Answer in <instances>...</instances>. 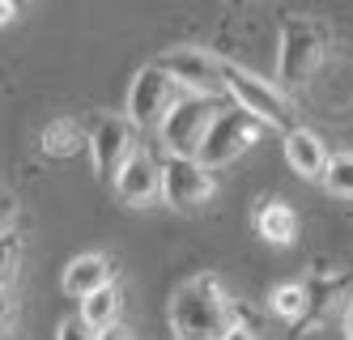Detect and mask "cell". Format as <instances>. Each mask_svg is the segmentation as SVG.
<instances>
[{
	"label": "cell",
	"mask_w": 353,
	"mask_h": 340,
	"mask_svg": "<svg viewBox=\"0 0 353 340\" xmlns=\"http://www.w3.org/2000/svg\"><path fill=\"white\" fill-rule=\"evenodd\" d=\"M234 323V306L209 272L183 281L170 298V328L179 340H221Z\"/></svg>",
	"instance_id": "6da1fadb"
},
{
	"label": "cell",
	"mask_w": 353,
	"mask_h": 340,
	"mask_svg": "<svg viewBox=\"0 0 353 340\" xmlns=\"http://www.w3.org/2000/svg\"><path fill=\"white\" fill-rule=\"evenodd\" d=\"M327 51V30L311 17H285L281 21V51H276V72H281V86L298 90L311 81V72L323 64Z\"/></svg>",
	"instance_id": "7a4b0ae2"
},
{
	"label": "cell",
	"mask_w": 353,
	"mask_h": 340,
	"mask_svg": "<svg viewBox=\"0 0 353 340\" xmlns=\"http://www.w3.org/2000/svg\"><path fill=\"white\" fill-rule=\"evenodd\" d=\"M221 115L217 94H188L179 107H174L162 123V145L170 158H200V145H205L213 119Z\"/></svg>",
	"instance_id": "3957f363"
},
{
	"label": "cell",
	"mask_w": 353,
	"mask_h": 340,
	"mask_svg": "<svg viewBox=\"0 0 353 340\" xmlns=\"http://www.w3.org/2000/svg\"><path fill=\"white\" fill-rule=\"evenodd\" d=\"M183 98H188V90L174 81L162 64H145V68L137 72L132 90H128V119H132L137 128H154V123L162 128L166 115L179 107Z\"/></svg>",
	"instance_id": "277c9868"
},
{
	"label": "cell",
	"mask_w": 353,
	"mask_h": 340,
	"mask_svg": "<svg viewBox=\"0 0 353 340\" xmlns=\"http://www.w3.org/2000/svg\"><path fill=\"white\" fill-rule=\"evenodd\" d=\"M264 128H268L264 119H256V115L243 111V107H221V115L213 119L205 145H200V162H205L209 170H217L225 162L243 158V153L264 137Z\"/></svg>",
	"instance_id": "5b68a950"
},
{
	"label": "cell",
	"mask_w": 353,
	"mask_h": 340,
	"mask_svg": "<svg viewBox=\"0 0 353 340\" xmlns=\"http://www.w3.org/2000/svg\"><path fill=\"white\" fill-rule=\"evenodd\" d=\"M221 90L230 94L234 107L251 111L256 119H264L268 128H290V102H285V94L276 90V86H268L264 77L247 72V68H239V64H225Z\"/></svg>",
	"instance_id": "8992f818"
},
{
	"label": "cell",
	"mask_w": 353,
	"mask_h": 340,
	"mask_svg": "<svg viewBox=\"0 0 353 340\" xmlns=\"http://www.w3.org/2000/svg\"><path fill=\"white\" fill-rule=\"evenodd\" d=\"M132 119L128 115H103L90 132V158H94V174L103 183H115L119 170L128 166V158L137 153V137H132Z\"/></svg>",
	"instance_id": "52a82bcc"
},
{
	"label": "cell",
	"mask_w": 353,
	"mask_h": 340,
	"mask_svg": "<svg viewBox=\"0 0 353 340\" xmlns=\"http://www.w3.org/2000/svg\"><path fill=\"white\" fill-rule=\"evenodd\" d=\"M217 192L213 170L200 158H166L162 162V200L179 213H192V208L209 204Z\"/></svg>",
	"instance_id": "ba28073f"
},
{
	"label": "cell",
	"mask_w": 353,
	"mask_h": 340,
	"mask_svg": "<svg viewBox=\"0 0 353 340\" xmlns=\"http://www.w3.org/2000/svg\"><path fill=\"white\" fill-rule=\"evenodd\" d=\"M158 64H162L188 94H217L221 72H225V64H221L217 56H209V51H200V47H174V51H166Z\"/></svg>",
	"instance_id": "9c48e42d"
},
{
	"label": "cell",
	"mask_w": 353,
	"mask_h": 340,
	"mask_svg": "<svg viewBox=\"0 0 353 340\" xmlns=\"http://www.w3.org/2000/svg\"><path fill=\"white\" fill-rule=\"evenodd\" d=\"M158 192H162V162L149 149H137L115 179V196L123 204H149Z\"/></svg>",
	"instance_id": "30bf717a"
},
{
	"label": "cell",
	"mask_w": 353,
	"mask_h": 340,
	"mask_svg": "<svg viewBox=\"0 0 353 340\" xmlns=\"http://www.w3.org/2000/svg\"><path fill=\"white\" fill-rule=\"evenodd\" d=\"M285 162H290L294 174L319 179V183H323V174H327V166H332L323 141H319L315 132H307V128H290V132H285Z\"/></svg>",
	"instance_id": "8fae6325"
},
{
	"label": "cell",
	"mask_w": 353,
	"mask_h": 340,
	"mask_svg": "<svg viewBox=\"0 0 353 340\" xmlns=\"http://www.w3.org/2000/svg\"><path fill=\"white\" fill-rule=\"evenodd\" d=\"M103 285H111V264H107V255H98V251H90V255H77V259H68V268H64V294H72V298H90V294H98Z\"/></svg>",
	"instance_id": "7c38bea8"
},
{
	"label": "cell",
	"mask_w": 353,
	"mask_h": 340,
	"mask_svg": "<svg viewBox=\"0 0 353 340\" xmlns=\"http://www.w3.org/2000/svg\"><path fill=\"white\" fill-rule=\"evenodd\" d=\"M256 230H260V239L264 243H276V247H290L298 239V217H294V208L281 204V200H264L260 204V213H256Z\"/></svg>",
	"instance_id": "4fadbf2b"
},
{
	"label": "cell",
	"mask_w": 353,
	"mask_h": 340,
	"mask_svg": "<svg viewBox=\"0 0 353 340\" xmlns=\"http://www.w3.org/2000/svg\"><path fill=\"white\" fill-rule=\"evenodd\" d=\"M119 302H123V294H119V285L111 281V285H103L98 294H90V298L81 302V319H85L94 332H107V328L119 323Z\"/></svg>",
	"instance_id": "5bb4252c"
},
{
	"label": "cell",
	"mask_w": 353,
	"mask_h": 340,
	"mask_svg": "<svg viewBox=\"0 0 353 340\" xmlns=\"http://www.w3.org/2000/svg\"><path fill=\"white\" fill-rule=\"evenodd\" d=\"M81 145H90V137L81 132V123L72 119H56L43 128V153H52V158H68V153H77Z\"/></svg>",
	"instance_id": "9a60e30c"
},
{
	"label": "cell",
	"mask_w": 353,
	"mask_h": 340,
	"mask_svg": "<svg viewBox=\"0 0 353 340\" xmlns=\"http://www.w3.org/2000/svg\"><path fill=\"white\" fill-rule=\"evenodd\" d=\"M323 188L332 196L353 200V153H336L332 166H327V174H323Z\"/></svg>",
	"instance_id": "2e32d148"
},
{
	"label": "cell",
	"mask_w": 353,
	"mask_h": 340,
	"mask_svg": "<svg viewBox=\"0 0 353 340\" xmlns=\"http://www.w3.org/2000/svg\"><path fill=\"white\" fill-rule=\"evenodd\" d=\"M268 306L276 310V315L294 319V315H302V310H307V290H302V285H281V290L268 294Z\"/></svg>",
	"instance_id": "e0dca14e"
},
{
	"label": "cell",
	"mask_w": 353,
	"mask_h": 340,
	"mask_svg": "<svg viewBox=\"0 0 353 340\" xmlns=\"http://www.w3.org/2000/svg\"><path fill=\"white\" fill-rule=\"evenodd\" d=\"M56 340H98V332H94L81 315H68V319L56 328Z\"/></svg>",
	"instance_id": "ac0fdd59"
},
{
	"label": "cell",
	"mask_w": 353,
	"mask_h": 340,
	"mask_svg": "<svg viewBox=\"0 0 353 340\" xmlns=\"http://www.w3.org/2000/svg\"><path fill=\"white\" fill-rule=\"evenodd\" d=\"M98 340H132V332L123 328V323H115V328H107V332H98Z\"/></svg>",
	"instance_id": "d6986e66"
},
{
	"label": "cell",
	"mask_w": 353,
	"mask_h": 340,
	"mask_svg": "<svg viewBox=\"0 0 353 340\" xmlns=\"http://www.w3.org/2000/svg\"><path fill=\"white\" fill-rule=\"evenodd\" d=\"M221 340H256V332H251L247 323H234V328H230V332H225Z\"/></svg>",
	"instance_id": "ffe728a7"
},
{
	"label": "cell",
	"mask_w": 353,
	"mask_h": 340,
	"mask_svg": "<svg viewBox=\"0 0 353 340\" xmlns=\"http://www.w3.org/2000/svg\"><path fill=\"white\" fill-rule=\"evenodd\" d=\"M0 17H5V21H13V17H17V5H13V0H5V9H0Z\"/></svg>",
	"instance_id": "44dd1931"
},
{
	"label": "cell",
	"mask_w": 353,
	"mask_h": 340,
	"mask_svg": "<svg viewBox=\"0 0 353 340\" xmlns=\"http://www.w3.org/2000/svg\"><path fill=\"white\" fill-rule=\"evenodd\" d=\"M345 336H349V340H353V306H349V310H345Z\"/></svg>",
	"instance_id": "7402d4cb"
}]
</instances>
